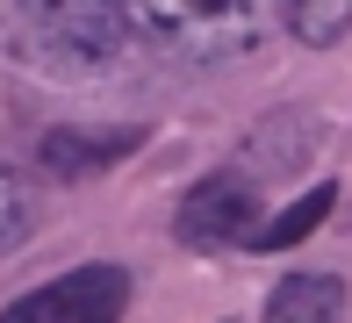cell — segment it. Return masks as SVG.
Returning a JSON list of instances; mask_svg holds the SVG:
<instances>
[{
    "mask_svg": "<svg viewBox=\"0 0 352 323\" xmlns=\"http://www.w3.org/2000/svg\"><path fill=\"white\" fill-rule=\"evenodd\" d=\"M0 43L36 72L87 79L130 58L137 29L130 8H108V0H36V8H0Z\"/></svg>",
    "mask_w": 352,
    "mask_h": 323,
    "instance_id": "6da1fadb",
    "label": "cell"
},
{
    "mask_svg": "<svg viewBox=\"0 0 352 323\" xmlns=\"http://www.w3.org/2000/svg\"><path fill=\"white\" fill-rule=\"evenodd\" d=\"M274 22H280V8H252V0H216V8L209 0H144V8H130V29L180 65L245 58Z\"/></svg>",
    "mask_w": 352,
    "mask_h": 323,
    "instance_id": "7a4b0ae2",
    "label": "cell"
},
{
    "mask_svg": "<svg viewBox=\"0 0 352 323\" xmlns=\"http://www.w3.org/2000/svg\"><path fill=\"white\" fill-rule=\"evenodd\" d=\"M122 309H130V273L116 258H87V266L14 295L0 323H122Z\"/></svg>",
    "mask_w": 352,
    "mask_h": 323,
    "instance_id": "3957f363",
    "label": "cell"
},
{
    "mask_svg": "<svg viewBox=\"0 0 352 323\" xmlns=\"http://www.w3.org/2000/svg\"><path fill=\"white\" fill-rule=\"evenodd\" d=\"M259 230V187L245 172H209L187 187V201L173 208V237L195 252H223V245H252Z\"/></svg>",
    "mask_w": 352,
    "mask_h": 323,
    "instance_id": "277c9868",
    "label": "cell"
},
{
    "mask_svg": "<svg viewBox=\"0 0 352 323\" xmlns=\"http://www.w3.org/2000/svg\"><path fill=\"white\" fill-rule=\"evenodd\" d=\"M137 144H144L137 122H122V129H43L36 137V166L51 172V180H87V172L122 166Z\"/></svg>",
    "mask_w": 352,
    "mask_h": 323,
    "instance_id": "5b68a950",
    "label": "cell"
},
{
    "mask_svg": "<svg viewBox=\"0 0 352 323\" xmlns=\"http://www.w3.org/2000/svg\"><path fill=\"white\" fill-rule=\"evenodd\" d=\"M345 316V280L338 273H287L266 295L259 323H338Z\"/></svg>",
    "mask_w": 352,
    "mask_h": 323,
    "instance_id": "8992f818",
    "label": "cell"
},
{
    "mask_svg": "<svg viewBox=\"0 0 352 323\" xmlns=\"http://www.w3.org/2000/svg\"><path fill=\"white\" fill-rule=\"evenodd\" d=\"M331 208H338V187L324 180V187H309V194H302V201H287L280 216H266L259 230H252V252H287V245H302V237H309L316 223L331 216Z\"/></svg>",
    "mask_w": 352,
    "mask_h": 323,
    "instance_id": "52a82bcc",
    "label": "cell"
},
{
    "mask_svg": "<svg viewBox=\"0 0 352 323\" xmlns=\"http://www.w3.org/2000/svg\"><path fill=\"white\" fill-rule=\"evenodd\" d=\"M280 22H287V36H302L309 51H324V43H338L352 29V0H287Z\"/></svg>",
    "mask_w": 352,
    "mask_h": 323,
    "instance_id": "ba28073f",
    "label": "cell"
},
{
    "mask_svg": "<svg viewBox=\"0 0 352 323\" xmlns=\"http://www.w3.org/2000/svg\"><path fill=\"white\" fill-rule=\"evenodd\" d=\"M29 230H36V187L14 166H0V252H14Z\"/></svg>",
    "mask_w": 352,
    "mask_h": 323,
    "instance_id": "9c48e42d",
    "label": "cell"
}]
</instances>
